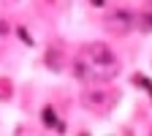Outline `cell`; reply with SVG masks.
<instances>
[{
	"label": "cell",
	"instance_id": "cell-1",
	"mask_svg": "<svg viewBox=\"0 0 152 136\" xmlns=\"http://www.w3.org/2000/svg\"><path fill=\"white\" fill-rule=\"evenodd\" d=\"M117 74V57L106 44H90L84 57L76 63V76L82 79H109Z\"/></svg>",
	"mask_w": 152,
	"mask_h": 136
},
{
	"label": "cell",
	"instance_id": "cell-3",
	"mask_svg": "<svg viewBox=\"0 0 152 136\" xmlns=\"http://www.w3.org/2000/svg\"><path fill=\"white\" fill-rule=\"evenodd\" d=\"M92 3H95V6H103V0H92Z\"/></svg>",
	"mask_w": 152,
	"mask_h": 136
},
{
	"label": "cell",
	"instance_id": "cell-2",
	"mask_svg": "<svg viewBox=\"0 0 152 136\" xmlns=\"http://www.w3.org/2000/svg\"><path fill=\"white\" fill-rule=\"evenodd\" d=\"M106 27L111 33H128L133 27V14L128 8H117V11H111L106 16Z\"/></svg>",
	"mask_w": 152,
	"mask_h": 136
}]
</instances>
